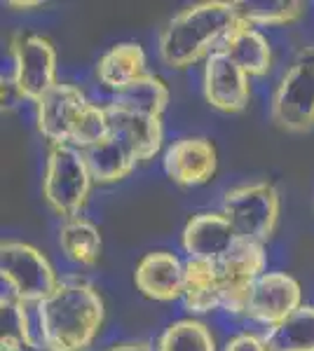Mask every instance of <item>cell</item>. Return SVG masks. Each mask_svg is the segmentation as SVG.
I'll use <instances>...</instances> for the list:
<instances>
[{
	"label": "cell",
	"mask_w": 314,
	"mask_h": 351,
	"mask_svg": "<svg viewBox=\"0 0 314 351\" xmlns=\"http://www.w3.org/2000/svg\"><path fill=\"white\" fill-rule=\"evenodd\" d=\"M36 319L43 349L87 351L104 324V300L87 281L66 279L36 304Z\"/></svg>",
	"instance_id": "6da1fadb"
},
{
	"label": "cell",
	"mask_w": 314,
	"mask_h": 351,
	"mask_svg": "<svg viewBox=\"0 0 314 351\" xmlns=\"http://www.w3.org/2000/svg\"><path fill=\"white\" fill-rule=\"evenodd\" d=\"M237 5L225 0L195 3L169 21L159 36V56L171 68H188L218 49L237 24Z\"/></svg>",
	"instance_id": "7a4b0ae2"
},
{
	"label": "cell",
	"mask_w": 314,
	"mask_h": 351,
	"mask_svg": "<svg viewBox=\"0 0 314 351\" xmlns=\"http://www.w3.org/2000/svg\"><path fill=\"white\" fill-rule=\"evenodd\" d=\"M92 176L85 164L82 152L73 145H49L47 162H45L43 195L47 206L54 213L76 218L85 206L92 188Z\"/></svg>",
	"instance_id": "3957f363"
},
{
	"label": "cell",
	"mask_w": 314,
	"mask_h": 351,
	"mask_svg": "<svg viewBox=\"0 0 314 351\" xmlns=\"http://www.w3.org/2000/svg\"><path fill=\"white\" fill-rule=\"evenodd\" d=\"M223 216L230 220L239 241L265 243L279 220V195L272 183H247L227 190L223 197Z\"/></svg>",
	"instance_id": "277c9868"
},
{
	"label": "cell",
	"mask_w": 314,
	"mask_h": 351,
	"mask_svg": "<svg viewBox=\"0 0 314 351\" xmlns=\"http://www.w3.org/2000/svg\"><path fill=\"white\" fill-rule=\"evenodd\" d=\"M272 122L289 134L314 127V49L295 56L272 94Z\"/></svg>",
	"instance_id": "5b68a950"
},
{
	"label": "cell",
	"mask_w": 314,
	"mask_h": 351,
	"mask_svg": "<svg viewBox=\"0 0 314 351\" xmlns=\"http://www.w3.org/2000/svg\"><path fill=\"white\" fill-rule=\"evenodd\" d=\"M0 276L10 295L28 304L43 302L59 286L49 260L21 241H3L0 246Z\"/></svg>",
	"instance_id": "8992f818"
},
{
	"label": "cell",
	"mask_w": 314,
	"mask_h": 351,
	"mask_svg": "<svg viewBox=\"0 0 314 351\" xmlns=\"http://www.w3.org/2000/svg\"><path fill=\"white\" fill-rule=\"evenodd\" d=\"M14 61V89L21 99L38 104L56 84L54 45L36 33H16L10 43Z\"/></svg>",
	"instance_id": "52a82bcc"
},
{
	"label": "cell",
	"mask_w": 314,
	"mask_h": 351,
	"mask_svg": "<svg viewBox=\"0 0 314 351\" xmlns=\"http://www.w3.org/2000/svg\"><path fill=\"white\" fill-rule=\"evenodd\" d=\"M221 286V307L230 314H244L251 288L265 274V248L260 243L237 241L225 258L216 263Z\"/></svg>",
	"instance_id": "ba28073f"
},
{
	"label": "cell",
	"mask_w": 314,
	"mask_h": 351,
	"mask_svg": "<svg viewBox=\"0 0 314 351\" xmlns=\"http://www.w3.org/2000/svg\"><path fill=\"white\" fill-rule=\"evenodd\" d=\"M302 307V291L300 284L289 274L282 271H265L256 286L251 288V295L244 314L249 319L265 324L270 328L287 321Z\"/></svg>",
	"instance_id": "9c48e42d"
},
{
	"label": "cell",
	"mask_w": 314,
	"mask_h": 351,
	"mask_svg": "<svg viewBox=\"0 0 314 351\" xmlns=\"http://www.w3.org/2000/svg\"><path fill=\"white\" fill-rule=\"evenodd\" d=\"M89 101L73 84L56 82L36 104L38 132L49 141V145H71L73 129Z\"/></svg>",
	"instance_id": "30bf717a"
},
{
	"label": "cell",
	"mask_w": 314,
	"mask_h": 351,
	"mask_svg": "<svg viewBox=\"0 0 314 351\" xmlns=\"http://www.w3.org/2000/svg\"><path fill=\"white\" fill-rule=\"evenodd\" d=\"M204 96L223 112H242L249 104V75L221 49L207 56L204 66Z\"/></svg>",
	"instance_id": "8fae6325"
},
{
	"label": "cell",
	"mask_w": 314,
	"mask_h": 351,
	"mask_svg": "<svg viewBox=\"0 0 314 351\" xmlns=\"http://www.w3.org/2000/svg\"><path fill=\"white\" fill-rule=\"evenodd\" d=\"M218 157L207 138H181L164 152V171L176 185L197 188L214 178Z\"/></svg>",
	"instance_id": "7c38bea8"
},
{
	"label": "cell",
	"mask_w": 314,
	"mask_h": 351,
	"mask_svg": "<svg viewBox=\"0 0 314 351\" xmlns=\"http://www.w3.org/2000/svg\"><path fill=\"white\" fill-rule=\"evenodd\" d=\"M181 241L190 260L218 263L237 246L239 237L223 213H199L188 220Z\"/></svg>",
	"instance_id": "4fadbf2b"
},
{
	"label": "cell",
	"mask_w": 314,
	"mask_h": 351,
	"mask_svg": "<svg viewBox=\"0 0 314 351\" xmlns=\"http://www.w3.org/2000/svg\"><path fill=\"white\" fill-rule=\"evenodd\" d=\"M134 284L146 298L157 302H174L183 298L186 265H181L174 253H148L134 271Z\"/></svg>",
	"instance_id": "5bb4252c"
},
{
	"label": "cell",
	"mask_w": 314,
	"mask_h": 351,
	"mask_svg": "<svg viewBox=\"0 0 314 351\" xmlns=\"http://www.w3.org/2000/svg\"><path fill=\"white\" fill-rule=\"evenodd\" d=\"M108 122H111V134L120 136L124 143L134 150L139 162H146L155 157L162 148V120L153 115H141L117 106L108 104Z\"/></svg>",
	"instance_id": "9a60e30c"
},
{
	"label": "cell",
	"mask_w": 314,
	"mask_h": 351,
	"mask_svg": "<svg viewBox=\"0 0 314 351\" xmlns=\"http://www.w3.org/2000/svg\"><path fill=\"white\" fill-rule=\"evenodd\" d=\"M218 49L230 56L247 75H265L272 66V49L267 38L244 19H237V24L225 33Z\"/></svg>",
	"instance_id": "2e32d148"
},
{
	"label": "cell",
	"mask_w": 314,
	"mask_h": 351,
	"mask_svg": "<svg viewBox=\"0 0 314 351\" xmlns=\"http://www.w3.org/2000/svg\"><path fill=\"white\" fill-rule=\"evenodd\" d=\"M85 157V164L89 169L94 183H117V180L127 178L134 171L139 157L134 155V150L124 143L120 136L108 134L106 138L96 141L94 145L80 150Z\"/></svg>",
	"instance_id": "e0dca14e"
},
{
	"label": "cell",
	"mask_w": 314,
	"mask_h": 351,
	"mask_svg": "<svg viewBox=\"0 0 314 351\" xmlns=\"http://www.w3.org/2000/svg\"><path fill=\"white\" fill-rule=\"evenodd\" d=\"M146 75V52L136 43H122L101 56L96 64V77L106 89L120 94L124 87Z\"/></svg>",
	"instance_id": "ac0fdd59"
},
{
	"label": "cell",
	"mask_w": 314,
	"mask_h": 351,
	"mask_svg": "<svg viewBox=\"0 0 314 351\" xmlns=\"http://www.w3.org/2000/svg\"><path fill=\"white\" fill-rule=\"evenodd\" d=\"M183 302L190 314H207V311L221 307V286L216 263L188 260Z\"/></svg>",
	"instance_id": "d6986e66"
},
{
	"label": "cell",
	"mask_w": 314,
	"mask_h": 351,
	"mask_svg": "<svg viewBox=\"0 0 314 351\" xmlns=\"http://www.w3.org/2000/svg\"><path fill=\"white\" fill-rule=\"evenodd\" d=\"M267 351H314V307L305 304L265 335Z\"/></svg>",
	"instance_id": "ffe728a7"
},
{
	"label": "cell",
	"mask_w": 314,
	"mask_h": 351,
	"mask_svg": "<svg viewBox=\"0 0 314 351\" xmlns=\"http://www.w3.org/2000/svg\"><path fill=\"white\" fill-rule=\"evenodd\" d=\"M111 104L131 112H141V115L162 117V112L169 104V89L164 87V82L159 77L146 73L144 77H139L120 94H115V99Z\"/></svg>",
	"instance_id": "44dd1931"
},
{
	"label": "cell",
	"mask_w": 314,
	"mask_h": 351,
	"mask_svg": "<svg viewBox=\"0 0 314 351\" xmlns=\"http://www.w3.org/2000/svg\"><path fill=\"white\" fill-rule=\"evenodd\" d=\"M59 246L68 260L89 267L101 256V234L89 220L80 216L68 218L59 228Z\"/></svg>",
	"instance_id": "7402d4cb"
},
{
	"label": "cell",
	"mask_w": 314,
	"mask_h": 351,
	"mask_svg": "<svg viewBox=\"0 0 314 351\" xmlns=\"http://www.w3.org/2000/svg\"><path fill=\"white\" fill-rule=\"evenodd\" d=\"M235 5L239 19L251 26H287L305 12V3L300 0H242Z\"/></svg>",
	"instance_id": "603a6c76"
},
{
	"label": "cell",
	"mask_w": 314,
	"mask_h": 351,
	"mask_svg": "<svg viewBox=\"0 0 314 351\" xmlns=\"http://www.w3.org/2000/svg\"><path fill=\"white\" fill-rule=\"evenodd\" d=\"M157 351H216V339L202 321L181 319L162 332Z\"/></svg>",
	"instance_id": "cb8c5ba5"
},
{
	"label": "cell",
	"mask_w": 314,
	"mask_h": 351,
	"mask_svg": "<svg viewBox=\"0 0 314 351\" xmlns=\"http://www.w3.org/2000/svg\"><path fill=\"white\" fill-rule=\"evenodd\" d=\"M108 134H111V122H108L106 108L87 104L76 124V129H73L71 145L78 150H85V148H89V145H94L96 141L106 138Z\"/></svg>",
	"instance_id": "d4e9b609"
},
{
	"label": "cell",
	"mask_w": 314,
	"mask_h": 351,
	"mask_svg": "<svg viewBox=\"0 0 314 351\" xmlns=\"http://www.w3.org/2000/svg\"><path fill=\"white\" fill-rule=\"evenodd\" d=\"M223 351H267V349H265V339H260L258 335H251V332H242V335L232 337Z\"/></svg>",
	"instance_id": "484cf974"
},
{
	"label": "cell",
	"mask_w": 314,
	"mask_h": 351,
	"mask_svg": "<svg viewBox=\"0 0 314 351\" xmlns=\"http://www.w3.org/2000/svg\"><path fill=\"white\" fill-rule=\"evenodd\" d=\"M106 351H153V347L148 342H122V344H115V347H111Z\"/></svg>",
	"instance_id": "4316f807"
},
{
	"label": "cell",
	"mask_w": 314,
	"mask_h": 351,
	"mask_svg": "<svg viewBox=\"0 0 314 351\" xmlns=\"http://www.w3.org/2000/svg\"><path fill=\"white\" fill-rule=\"evenodd\" d=\"M10 8H16V10H31V8H40V5H43V3H40V0H31V3H28V0H26V3H16V0H10Z\"/></svg>",
	"instance_id": "83f0119b"
}]
</instances>
